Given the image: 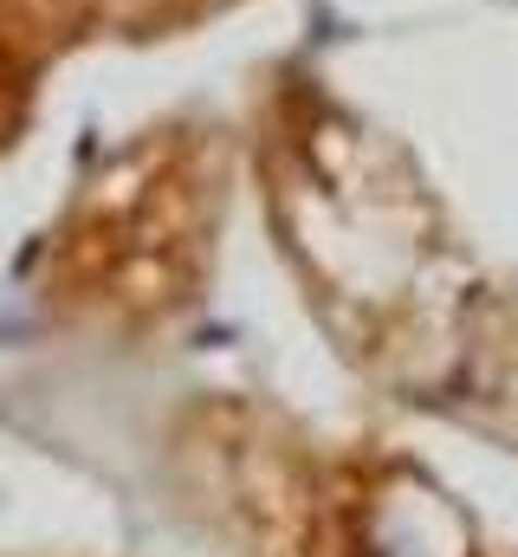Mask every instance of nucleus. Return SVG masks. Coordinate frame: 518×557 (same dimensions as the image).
I'll use <instances>...</instances> for the list:
<instances>
[{
  "label": "nucleus",
  "mask_w": 518,
  "mask_h": 557,
  "mask_svg": "<svg viewBox=\"0 0 518 557\" xmlns=\"http://www.w3.org/2000/svg\"><path fill=\"white\" fill-rule=\"evenodd\" d=\"M98 0H0V137L20 131L52 59L91 26Z\"/></svg>",
  "instance_id": "7ed1b4c3"
},
{
  "label": "nucleus",
  "mask_w": 518,
  "mask_h": 557,
  "mask_svg": "<svg viewBox=\"0 0 518 557\" xmlns=\"http://www.w3.org/2000/svg\"><path fill=\"white\" fill-rule=\"evenodd\" d=\"M221 201L227 149L208 124L169 117L136 131L124 149L104 156V169L85 182L78 208L59 227V298L111 318H156L182 305L201 285Z\"/></svg>",
  "instance_id": "f03ea898"
},
{
  "label": "nucleus",
  "mask_w": 518,
  "mask_h": 557,
  "mask_svg": "<svg viewBox=\"0 0 518 557\" xmlns=\"http://www.w3.org/2000/svg\"><path fill=\"white\" fill-rule=\"evenodd\" d=\"M259 169L292 253L357 350L428 357L460 311V285L408 162L331 91L285 85L259 124Z\"/></svg>",
  "instance_id": "f257e3e1"
}]
</instances>
